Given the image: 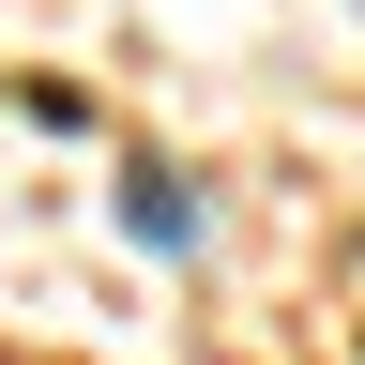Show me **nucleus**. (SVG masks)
Here are the masks:
<instances>
[{
  "label": "nucleus",
  "instance_id": "obj_1",
  "mask_svg": "<svg viewBox=\"0 0 365 365\" xmlns=\"http://www.w3.org/2000/svg\"><path fill=\"white\" fill-rule=\"evenodd\" d=\"M122 244H153V259H198V244H213V198H198L182 168H153V153H137V168H122Z\"/></svg>",
  "mask_w": 365,
  "mask_h": 365
}]
</instances>
